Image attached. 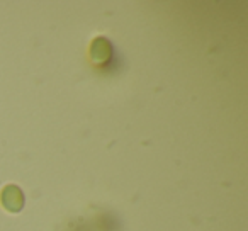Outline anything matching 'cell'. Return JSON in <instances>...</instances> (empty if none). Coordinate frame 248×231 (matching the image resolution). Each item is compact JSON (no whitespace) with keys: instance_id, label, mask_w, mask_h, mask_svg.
Masks as SVG:
<instances>
[{"instance_id":"cell-2","label":"cell","mask_w":248,"mask_h":231,"mask_svg":"<svg viewBox=\"0 0 248 231\" xmlns=\"http://www.w3.org/2000/svg\"><path fill=\"white\" fill-rule=\"evenodd\" d=\"M92 56L95 60H106L107 56H109V45H104V48H99V49H95V48H92Z\"/></svg>"},{"instance_id":"cell-1","label":"cell","mask_w":248,"mask_h":231,"mask_svg":"<svg viewBox=\"0 0 248 231\" xmlns=\"http://www.w3.org/2000/svg\"><path fill=\"white\" fill-rule=\"evenodd\" d=\"M2 202H4V206L7 207L9 211H12V213H17V211L22 207V204H24L22 192L16 185L5 187L4 192H2Z\"/></svg>"}]
</instances>
